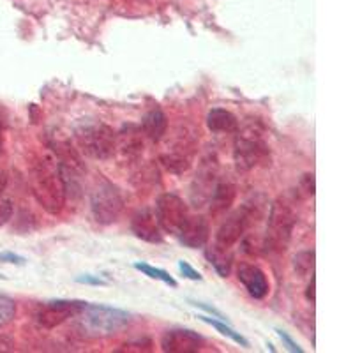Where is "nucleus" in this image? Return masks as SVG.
<instances>
[{
  "label": "nucleus",
  "instance_id": "f257e3e1",
  "mask_svg": "<svg viewBox=\"0 0 353 353\" xmlns=\"http://www.w3.org/2000/svg\"><path fill=\"white\" fill-rule=\"evenodd\" d=\"M30 188L37 203L52 216H59L64 210L65 194L64 182H62L59 165L53 157L41 156L30 166Z\"/></svg>",
  "mask_w": 353,
  "mask_h": 353
},
{
  "label": "nucleus",
  "instance_id": "f03ea898",
  "mask_svg": "<svg viewBox=\"0 0 353 353\" xmlns=\"http://www.w3.org/2000/svg\"><path fill=\"white\" fill-rule=\"evenodd\" d=\"M297 225V210L288 196H277L272 201L263 235V249L267 254H283L292 242Z\"/></svg>",
  "mask_w": 353,
  "mask_h": 353
},
{
  "label": "nucleus",
  "instance_id": "7ed1b4c3",
  "mask_svg": "<svg viewBox=\"0 0 353 353\" xmlns=\"http://www.w3.org/2000/svg\"><path fill=\"white\" fill-rule=\"evenodd\" d=\"M72 137L78 149L87 157L106 161L115 154L117 132L106 122L96 117H83L72 128Z\"/></svg>",
  "mask_w": 353,
  "mask_h": 353
},
{
  "label": "nucleus",
  "instance_id": "20e7f679",
  "mask_svg": "<svg viewBox=\"0 0 353 353\" xmlns=\"http://www.w3.org/2000/svg\"><path fill=\"white\" fill-rule=\"evenodd\" d=\"M237 138L233 143V163L237 172L245 173L258 168L269 159V143L265 140V131L260 122H248L237 129Z\"/></svg>",
  "mask_w": 353,
  "mask_h": 353
},
{
  "label": "nucleus",
  "instance_id": "39448f33",
  "mask_svg": "<svg viewBox=\"0 0 353 353\" xmlns=\"http://www.w3.org/2000/svg\"><path fill=\"white\" fill-rule=\"evenodd\" d=\"M267 205H269V200L263 194H254V196L249 198L244 205L233 210L221 223L219 230L216 233V244L233 249V245L244 239L248 230L263 216V210Z\"/></svg>",
  "mask_w": 353,
  "mask_h": 353
},
{
  "label": "nucleus",
  "instance_id": "423d86ee",
  "mask_svg": "<svg viewBox=\"0 0 353 353\" xmlns=\"http://www.w3.org/2000/svg\"><path fill=\"white\" fill-rule=\"evenodd\" d=\"M78 318L83 334L92 337H106L125 329L131 323L132 316L124 309L87 302Z\"/></svg>",
  "mask_w": 353,
  "mask_h": 353
},
{
  "label": "nucleus",
  "instance_id": "0eeeda50",
  "mask_svg": "<svg viewBox=\"0 0 353 353\" xmlns=\"http://www.w3.org/2000/svg\"><path fill=\"white\" fill-rule=\"evenodd\" d=\"M124 210V196L113 182L103 181L90 194V212L101 226L113 225Z\"/></svg>",
  "mask_w": 353,
  "mask_h": 353
},
{
  "label": "nucleus",
  "instance_id": "6e6552de",
  "mask_svg": "<svg viewBox=\"0 0 353 353\" xmlns=\"http://www.w3.org/2000/svg\"><path fill=\"white\" fill-rule=\"evenodd\" d=\"M219 175V159L214 154L205 156L200 161L196 173H194L193 181H191V188H189V201H191L194 209L207 207Z\"/></svg>",
  "mask_w": 353,
  "mask_h": 353
},
{
  "label": "nucleus",
  "instance_id": "1a4fd4ad",
  "mask_svg": "<svg viewBox=\"0 0 353 353\" xmlns=\"http://www.w3.org/2000/svg\"><path fill=\"white\" fill-rule=\"evenodd\" d=\"M87 302L83 301H68V299H57V301L41 302L37 305L34 320L41 329H55L62 325L71 318H77L83 311Z\"/></svg>",
  "mask_w": 353,
  "mask_h": 353
},
{
  "label": "nucleus",
  "instance_id": "9d476101",
  "mask_svg": "<svg viewBox=\"0 0 353 353\" xmlns=\"http://www.w3.org/2000/svg\"><path fill=\"white\" fill-rule=\"evenodd\" d=\"M156 212L157 221H159L161 230L165 233H170L173 237L179 235L181 228L191 216L188 209V203L175 193L161 194L156 201Z\"/></svg>",
  "mask_w": 353,
  "mask_h": 353
},
{
  "label": "nucleus",
  "instance_id": "9b49d317",
  "mask_svg": "<svg viewBox=\"0 0 353 353\" xmlns=\"http://www.w3.org/2000/svg\"><path fill=\"white\" fill-rule=\"evenodd\" d=\"M194 140L189 134L181 132L176 140H173L168 145V149L161 154V163L168 172L181 175V173L188 172L193 165L194 156Z\"/></svg>",
  "mask_w": 353,
  "mask_h": 353
},
{
  "label": "nucleus",
  "instance_id": "f8f14e48",
  "mask_svg": "<svg viewBox=\"0 0 353 353\" xmlns=\"http://www.w3.org/2000/svg\"><path fill=\"white\" fill-rule=\"evenodd\" d=\"M203 337L191 329H170L161 337L165 353H198L203 348Z\"/></svg>",
  "mask_w": 353,
  "mask_h": 353
},
{
  "label": "nucleus",
  "instance_id": "ddd939ff",
  "mask_svg": "<svg viewBox=\"0 0 353 353\" xmlns=\"http://www.w3.org/2000/svg\"><path fill=\"white\" fill-rule=\"evenodd\" d=\"M131 232L137 239L149 244H161L165 241L156 212L150 207H141L131 217Z\"/></svg>",
  "mask_w": 353,
  "mask_h": 353
},
{
  "label": "nucleus",
  "instance_id": "4468645a",
  "mask_svg": "<svg viewBox=\"0 0 353 353\" xmlns=\"http://www.w3.org/2000/svg\"><path fill=\"white\" fill-rule=\"evenodd\" d=\"M176 239L181 241L182 245L189 249L205 248L210 239L209 221L205 219L203 216H189L179 235H176Z\"/></svg>",
  "mask_w": 353,
  "mask_h": 353
},
{
  "label": "nucleus",
  "instance_id": "2eb2a0df",
  "mask_svg": "<svg viewBox=\"0 0 353 353\" xmlns=\"http://www.w3.org/2000/svg\"><path fill=\"white\" fill-rule=\"evenodd\" d=\"M237 277L239 281L244 285V288L248 290V293L256 301H261L269 295L270 285L269 279H267V274L253 263H242L237 269Z\"/></svg>",
  "mask_w": 353,
  "mask_h": 353
},
{
  "label": "nucleus",
  "instance_id": "dca6fc26",
  "mask_svg": "<svg viewBox=\"0 0 353 353\" xmlns=\"http://www.w3.org/2000/svg\"><path fill=\"white\" fill-rule=\"evenodd\" d=\"M117 150L122 154V157L131 161H137L143 154V132L140 125H122L115 137V152Z\"/></svg>",
  "mask_w": 353,
  "mask_h": 353
},
{
  "label": "nucleus",
  "instance_id": "f3484780",
  "mask_svg": "<svg viewBox=\"0 0 353 353\" xmlns=\"http://www.w3.org/2000/svg\"><path fill=\"white\" fill-rule=\"evenodd\" d=\"M237 198V184L230 175H219L217 179V184L214 188L212 194H210L209 200V209L212 216H219V214H225L230 209Z\"/></svg>",
  "mask_w": 353,
  "mask_h": 353
},
{
  "label": "nucleus",
  "instance_id": "a211bd4d",
  "mask_svg": "<svg viewBox=\"0 0 353 353\" xmlns=\"http://www.w3.org/2000/svg\"><path fill=\"white\" fill-rule=\"evenodd\" d=\"M141 132H143L145 138H149L154 143H159L163 138H165L166 131H168V117L163 110L154 108L150 112H147L141 119L140 124Z\"/></svg>",
  "mask_w": 353,
  "mask_h": 353
},
{
  "label": "nucleus",
  "instance_id": "6ab92c4d",
  "mask_svg": "<svg viewBox=\"0 0 353 353\" xmlns=\"http://www.w3.org/2000/svg\"><path fill=\"white\" fill-rule=\"evenodd\" d=\"M205 256L210 261L217 274L221 277H228L233 269V249L232 248H223L214 242L212 245L205 249Z\"/></svg>",
  "mask_w": 353,
  "mask_h": 353
},
{
  "label": "nucleus",
  "instance_id": "aec40b11",
  "mask_svg": "<svg viewBox=\"0 0 353 353\" xmlns=\"http://www.w3.org/2000/svg\"><path fill=\"white\" fill-rule=\"evenodd\" d=\"M207 128L217 134H221V132L230 134V132H235L239 129V119L230 110L212 108L207 113Z\"/></svg>",
  "mask_w": 353,
  "mask_h": 353
},
{
  "label": "nucleus",
  "instance_id": "412c9836",
  "mask_svg": "<svg viewBox=\"0 0 353 353\" xmlns=\"http://www.w3.org/2000/svg\"><path fill=\"white\" fill-rule=\"evenodd\" d=\"M198 318H200V320L203 321V323H207V325H210V327H214V329H216V330H219V332L223 334V336L230 337V339L237 343V345L244 346V348H249V341H248V339H245V337L242 336L241 332H237V330H233L232 327H230L225 320H219V318H212V316H205V314H200V316H198Z\"/></svg>",
  "mask_w": 353,
  "mask_h": 353
},
{
  "label": "nucleus",
  "instance_id": "4be33fe9",
  "mask_svg": "<svg viewBox=\"0 0 353 353\" xmlns=\"http://www.w3.org/2000/svg\"><path fill=\"white\" fill-rule=\"evenodd\" d=\"M314 263H316V253L314 249H304L301 253L295 254L293 258V269L297 276L307 277L314 272Z\"/></svg>",
  "mask_w": 353,
  "mask_h": 353
},
{
  "label": "nucleus",
  "instance_id": "5701e85b",
  "mask_svg": "<svg viewBox=\"0 0 353 353\" xmlns=\"http://www.w3.org/2000/svg\"><path fill=\"white\" fill-rule=\"evenodd\" d=\"M134 269L143 272L145 276H149L150 279H157V281L165 283V285L172 286V288H176L179 283L173 276H170V272H166L165 269H159V267H154V265L149 263H134Z\"/></svg>",
  "mask_w": 353,
  "mask_h": 353
},
{
  "label": "nucleus",
  "instance_id": "b1692460",
  "mask_svg": "<svg viewBox=\"0 0 353 353\" xmlns=\"http://www.w3.org/2000/svg\"><path fill=\"white\" fill-rule=\"evenodd\" d=\"M14 316H17V302L6 295H0V327L11 323Z\"/></svg>",
  "mask_w": 353,
  "mask_h": 353
},
{
  "label": "nucleus",
  "instance_id": "393cba45",
  "mask_svg": "<svg viewBox=\"0 0 353 353\" xmlns=\"http://www.w3.org/2000/svg\"><path fill=\"white\" fill-rule=\"evenodd\" d=\"M152 339L149 337H141V339H134V341H129L125 345H122L121 348H117V353H122V352H128V353H145V352H152Z\"/></svg>",
  "mask_w": 353,
  "mask_h": 353
},
{
  "label": "nucleus",
  "instance_id": "a878e982",
  "mask_svg": "<svg viewBox=\"0 0 353 353\" xmlns=\"http://www.w3.org/2000/svg\"><path fill=\"white\" fill-rule=\"evenodd\" d=\"M12 212H14V205L9 198H2L0 196V226L8 225L9 221H11Z\"/></svg>",
  "mask_w": 353,
  "mask_h": 353
},
{
  "label": "nucleus",
  "instance_id": "bb28decb",
  "mask_svg": "<svg viewBox=\"0 0 353 353\" xmlns=\"http://www.w3.org/2000/svg\"><path fill=\"white\" fill-rule=\"evenodd\" d=\"M179 270L182 272V276L188 277V279H191V281H203V276H201L196 269H193V267H191L188 261H184V260L179 261Z\"/></svg>",
  "mask_w": 353,
  "mask_h": 353
},
{
  "label": "nucleus",
  "instance_id": "cd10ccee",
  "mask_svg": "<svg viewBox=\"0 0 353 353\" xmlns=\"http://www.w3.org/2000/svg\"><path fill=\"white\" fill-rule=\"evenodd\" d=\"M276 332H277V336L281 337V341L285 343V346L290 350V352H293V353H302V352H304V350H302L301 346L297 345V341H293V337L290 336L288 332H285V330H281V329H277Z\"/></svg>",
  "mask_w": 353,
  "mask_h": 353
},
{
  "label": "nucleus",
  "instance_id": "c85d7f7f",
  "mask_svg": "<svg viewBox=\"0 0 353 353\" xmlns=\"http://www.w3.org/2000/svg\"><path fill=\"white\" fill-rule=\"evenodd\" d=\"M0 261L2 263H14V265H25V258L20 256L17 253H11V251H4V253H0Z\"/></svg>",
  "mask_w": 353,
  "mask_h": 353
},
{
  "label": "nucleus",
  "instance_id": "c756f323",
  "mask_svg": "<svg viewBox=\"0 0 353 353\" xmlns=\"http://www.w3.org/2000/svg\"><path fill=\"white\" fill-rule=\"evenodd\" d=\"M77 281L81 283V285H92V286H105L106 281L101 279L99 276H90V274H85V276L77 277Z\"/></svg>",
  "mask_w": 353,
  "mask_h": 353
},
{
  "label": "nucleus",
  "instance_id": "7c9ffc66",
  "mask_svg": "<svg viewBox=\"0 0 353 353\" xmlns=\"http://www.w3.org/2000/svg\"><path fill=\"white\" fill-rule=\"evenodd\" d=\"M191 304H193V305H194V307H200V309H203V311H207V313H209V314H212V316L219 318V320H225V321H226V318H225V316H223V314H221V313H219V311H217V309L210 307V305L203 304V302H193V301H191Z\"/></svg>",
  "mask_w": 353,
  "mask_h": 353
},
{
  "label": "nucleus",
  "instance_id": "2f4dec72",
  "mask_svg": "<svg viewBox=\"0 0 353 353\" xmlns=\"http://www.w3.org/2000/svg\"><path fill=\"white\" fill-rule=\"evenodd\" d=\"M314 286H316V277H314L313 272L311 274V281H309L307 290H305V299H307V302H311V304H314V301H316V297H314Z\"/></svg>",
  "mask_w": 353,
  "mask_h": 353
},
{
  "label": "nucleus",
  "instance_id": "473e14b6",
  "mask_svg": "<svg viewBox=\"0 0 353 353\" xmlns=\"http://www.w3.org/2000/svg\"><path fill=\"white\" fill-rule=\"evenodd\" d=\"M6 185H8V175H6L4 170L0 168V196L6 191Z\"/></svg>",
  "mask_w": 353,
  "mask_h": 353
},
{
  "label": "nucleus",
  "instance_id": "72a5a7b5",
  "mask_svg": "<svg viewBox=\"0 0 353 353\" xmlns=\"http://www.w3.org/2000/svg\"><path fill=\"white\" fill-rule=\"evenodd\" d=\"M12 350V343L6 337H0V352H11Z\"/></svg>",
  "mask_w": 353,
  "mask_h": 353
},
{
  "label": "nucleus",
  "instance_id": "f704fd0d",
  "mask_svg": "<svg viewBox=\"0 0 353 353\" xmlns=\"http://www.w3.org/2000/svg\"><path fill=\"white\" fill-rule=\"evenodd\" d=\"M2 149H4V121L0 117V154H2Z\"/></svg>",
  "mask_w": 353,
  "mask_h": 353
}]
</instances>
